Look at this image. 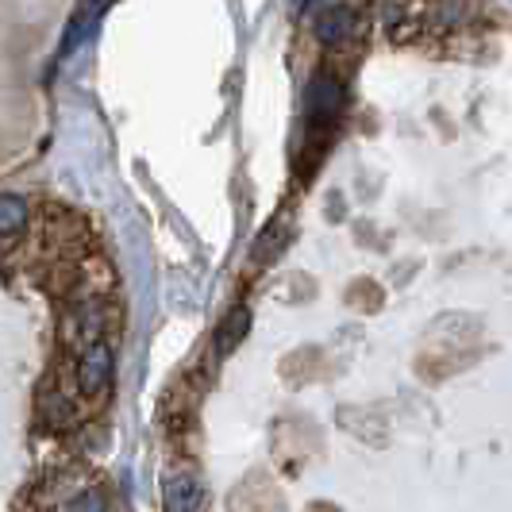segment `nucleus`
<instances>
[{
	"label": "nucleus",
	"mask_w": 512,
	"mask_h": 512,
	"mask_svg": "<svg viewBox=\"0 0 512 512\" xmlns=\"http://www.w3.org/2000/svg\"><path fill=\"white\" fill-rule=\"evenodd\" d=\"M343 81L332 74H316L312 81H308L305 89V120L312 131L320 128H332L335 116L343 112Z\"/></svg>",
	"instance_id": "f257e3e1"
},
{
	"label": "nucleus",
	"mask_w": 512,
	"mask_h": 512,
	"mask_svg": "<svg viewBox=\"0 0 512 512\" xmlns=\"http://www.w3.org/2000/svg\"><path fill=\"white\" fill-rule=\"evenodd\" d=\"M112 362L116 359H112V347L108 343H97V347L81 351V359H77V385H81L85 397H101L104 389L112 385V374H116Z\"/></svg>",
	"instance_id": "7ed1b4c3"
},
{
	"label": "nucleus",
	"mask_w": 512,
	"mask_h": 512,
	"mask_svg": "<svg viewBox=\"0 0 512 512\" xmlns=\"http://www.w3.org/2000/svg\"><path fill=\"white\" fill-rule=\"evenodd\" d=\"M162 493H166V509L170 512H201V505H205V493H201L193 474H170Z\"/></svg>",
	"instance_id": "20e7f679"
},
{
	"label": "nucleus",
	"mask_w": 512,
	"mask_h": 512,
	"mask_svg": "<svg viewBox=\"0 0 512 512\" xmlns=\"http://www.w3.org/2000/svg\"><path fill=\"white\" fill-rule=\"evenodd\" d=\"M70 512H108V501H104L101 489H81L74 497Z\"/></svg>",
	"instance_id": "6e6552de"
},
{
	"label": "nucleus",
	"mask_w": 512,
	"mask_h": 512,
	"mask_svg": "<svg viewBox=\"0 0 512 512\" xmlns=\"http://www.w3.org/2000/svg\"><path fill=\"white\" fill-rule=\"evenodd\" d=\"M308 16H312L316 39L328 43V47H332V43H343V39H351L355 27H359V12H355L351 4H312Z\"/></svg>",
	"instance_id": "f03ea898"
},
{
	"label": "nucleus",
	"mask_w": 512,
	"mask_h": 512,
	"mask_svg": "<svg viewBox=\"0 0 512 512\" xmlns=\"http://www.w3.org/2000/svg\"><path fill=\"white\" fill-rule=\"evenodd\" d=\"M39 416H43V424L47 428H70L77 420L74 405H70V397L58 389V393H43V401H39Z\"/></svg>",
	"instance_id": "423d86ee"
},
{
	"label": "nucleus",
	"mask_w": 512,
	"mask_h": 512,
	"mask_svg": "<svg viewBox=\"0 0 512 512\" xmlns=\"http://www.w3.org/2000/svg\"><path fill=\"white\" fill-rule=\"evenodd\" d=\"M27 216H31L27 197H20V193H4L0 197V235H4V243H12L27 228Z\"/></svg>",
	"instance_id": "39448f33"
},
{
	"label": "nucleus",
	"mask_w": 512,
	"mask_h": 512,
	"mask_svg": "<svg viewBox=\"0 0 512 512\" xmlns=\"http://www.w3.org/2000/svg\"><path fill=\"white\" fill-rule=\"evenodd\" d=\"M247 332V308H235V312H231L228 320H224V324H220V339H216V351H220V355H228L231 347H235V343H239V335Z\"/></svg>",
	"instance_id": "0eeeda50"
}]
</instances>
